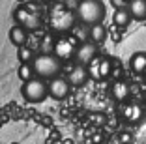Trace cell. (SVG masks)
<instances>
[{
    "instance_id": "1",
    "label": "cell",
    "mask_w": 146,
    "mask_h": 144,
    "mask_svg": "<svg viewBox=\"0 0 146 144\" xmlns=\"http://www.w3.org/2000/svg\"><path fill=\"white\" fill-rule=\"evenodd\" d=\"M77 21V13L68 9L66 6H54L49 11V26L56 34H68V32L75 30Z\"/></svg>"
},
{
    "instance_id": "2",
    "label": "cell",
    "mask_w": 146,
    "mask_h": 144,
    "mask_svg": "<svg viewBox=\"0 0 146 144\" xmlns=\"http://www.w3.org/2000/svg\"><path fill=\"white\" fill-rule=\"evenodd\" d=\"M75 13H77V19L82 25L92 26L98 25V23H103L107 9H105V4L101 0H81Z\"/></svg>"
},
{
    "instance_id": "3",
    "label": "cell",
    "mask_w": 146,
    "mask_h": 144,
    "mask_svg": "<svg viewBox=\"0 0 146 144\" xmlns=\"http://www.w3.org/2000/svg\"><path fill=\"white\" fill-rule=\"evenodd\" d=\"M32 66H34V71L38 77L45 79V81H51L54 77H58L62 73V60L54 54V52H41L32 60Z\"/></svg>"
},
{
    "instance_id": "4",
    "label": "cell",
    "mask_w": 146,
    "mask_h": 144,
    "mask_svg": "<svg viewBox=\"0 0 146 144\" xmlns=\"http://www.w3.org/2000/svg\"><path fill=\"white\" fill-rule=\"evenodd\" d=\"M21 94H23V98H25V101H28V103H41L49 96V86L45 82V79L36 75L34 79L23 82Z\"/></svg>"
},
{
    "instance_id": "5",
    "label": "cell",
    "mask_w": 146,
    "mask_h": 144,
    "mask_svg": "<svg viewBox=\"0 0 146 144\" xmlns=\"http://www.w3.org/2000/svg\"><path fill=\"white\" fill-rule=\"evenodd\" d=\"M13 19H15V25L26 28L28 32H36V30H39L41 25H43L41 15H39L36 9L28 8V6H19V8H15Z\"/></svg>"
},
{
    "instance_id": "6",
    "label": "cell",
    "mask_w": 146,
    "mask_h": 144,
    "mask_svg": "<svg viewBox=\"0 0 146 144\" xmlns=\"http://www.w3.org/2000/svg\"><path fill=\"white\" fill-rule=\"evenodd\" d=\"M112 58L109 56H96L90 64H88V71H90V79L96 81H105L112 75Z\"/></svg>"
},
{
    "instance_id": "7",
    "label": "cell",
    "mask_w": 146,
    "mask_h": 144,
    "mask_svg": "<svg viewBox=\"0 0 146 144\" xmlns=\"http://www.w3.org/2000/svg\"><path fill=\"white\" fill-rule=\"evenodd\" d=\"M77 41L73 38H68L66 34H62L58 39H54V49H52V52H54L58 58L62 60V62H68V60L75 58V54H77Z\"/></svg>"
},
{
    "instance_id": "8",
    "label": "cell",
    "mask_w": 146,
    "mask_h": 144,
    "mask_svg": "<svg viewBox=\"0 0 146 144\" xmlns=\"http://www.w3.org/2000/svg\"><path fill=\"white\" fill-rule=\"evenodd\" d=\"M47 86H49V96H51L52 99H66L69 96V90L73 88L68 79H64V77H60V75L51 79V81L47 82Z\"/></svg>"
},
{
    "instance_id": "9",
    "label": "cell",
    "mask_w": 146,
    "mask_h": 144,
    "mask_svg": "<svg viewBox=\"0 0 146 144\" xmlns=\"http://www.w3.org/2000/svg\"><path fill=\"white\" fill-rule=\"evenodd\" d=\"M98 56V43L94 41H82L77 49V54H75V62L82 64V66H88L92 60Z\"/></svg>"
},
{
    "instance_id": "10",
    "label": "cell",
    "mask_w": 146,
    "mask_h": 144,
    "mask_svg": "<svg viewBox=\"0 0 146 144\" xmlns=\"http://www.w3.org/2000/svg\"><path fill=\"white\" fill-rule=\"evenodd\" d=\"M69 81V84L79 88V86H84L90 79V71H88V66H82V64H77V66H73L71 69L68 71V77H66Z\"/></svg>"
},
{
    "instance_id": "11",
    "label": "cell",
    "mask_w": 146,
    "mask_h": 144,
    "mask_svg": "<svg viewBox=\"0 0 146 144\" xmlns=\"http://www.w3.org/2000/svg\"><path fill=\"white\" fill-rule=\"evenodd\" d=\"M142 114H144V109H142L141 103H137V101H124V105H122V116H124L127 122H131V123L139 122V120L142 118Z\"/></svg>"
},
{
    "instance_id": "12",
    "label": "cell",
    "mask_w": 146,
    "mask_h": 144,
    "mask_svg": "<svg viewBox=\"0 0 146 144\" xmlns=\"http://www.w3.org/2000/svg\"><path fill=\"white\" fill-rule=\"evenodd\" d=\"M129 94H131V86H129L125 81L116 79V81L112 82V86H111V96L116 99V101H120V103L127 101V99H129Z\"/></svg>"
},
{
    "instance_id": "13",
    "label": "cell",
    "mask_w": 146,
    "mask_h": 144,
    "mask_svg": "<svg viewBox=\"0 0 146 144\" xmlns=\"http://www.w3.org/2000/svg\"><path fill=\"white\" fill-rule=\"evenodd\" d=\"M127 9L131 13L133 21H146V0H129L127 4Z\"/></svg>"
},
{
    "instance_id": "14",
    "label": "cell",
    "mask_w": 146,
    "mask_h": 144,
    "mask_svg": "<svg viewBox=\"0 0 146 144\" xmlns=\"http://www.w3.org/2000/svg\"><path fill=\"white\" fill-rule=\"evenodd\" d=\"M9 41H11L15 47L26 45V41H28V30L23 28V26H19V25L11 26V30H9Z\"/></svg>"
},
{
    "instance_id": "15",
    "label": "cell",
    "mask_w": 146,
    "mask_h": 144,
    "mask_svg": "<svg viewBox=\"0 0 146 144\" xmlns=\"http://www.w3.org/2000/svg\"><path fill=\"white\" fill-rule=\"evenodd\" d=\"M129 68L133 69L135 73L142 75V73L146 71V51L133 52V54H131V58H129Z\"/></svg>"
},
{
    "instance_id": "16",
    "label": "cell",
    "mask_w": 146,
    "mask_h": 144,
    "mask_svg": "<svg viewBox=\"0 0 146 144\" xmlns=\"http://www.w3.org/2000/svg\"><path fill=\"white\" fill-rule=\"evenodd\" d=\"M131 21H133V17H131V13H129L127 8H116L114 13H112V23H114V26H118V28L129 26Z\"/></svg>"
},
{
    "instance_id": "17",
    "label": "cell",
    "mask_w": 146,
    "mask_h": 144,
    "mask_svg": "<svg viewBox=\"0 0 146 144\" xmlns=\"http://www.w3.org/2000/svg\"><path fill=\"white\" fill-rule=\"evenodd\" d=\"M88 39L94 43H103L105 39H107V28H105L101 23H98V25H92L90 28H88Z\"/></svg>"
},
{
    "instance_id": "18",
    "label": "cell",
    "mask_w": 146,
    "mask_h": 144,
    "mask_svg": "<svg viewBox=\"0 0 146 144\" xmlns=\"http://www.w3.org/2000/svg\"><path fill=\"white\" fill-rule=\"evenodd\" d=\"M19 79H21L23 82L25 81H30V79H34L36 77V71H34V66H32V62H25L19 66V71H17Z\"/></svg>"
},
{
    "instance_id": "19",
    "label": "cell",
    "mask_w": 146,
    "mask_h": 144,
    "mask_svg": "<svg viewBox=\"0 0 146 144\" xmlns=\"http://www.w3.org/2000/svg\"><path fill=\"white\" fill-rule=\"evenodd\" d=\"M17 58L21 60V64H25V62H32L36 56H34V51H32L30 47L23 45V47H17Z\"/></svg>"
},
{
    "instance_id": "20",
    "label": "cell",
    "mask_w": 146,
    "mask_h": 144,
    "mask_svg": "<svg viewBox=\"0 0 146 144\" xmlns=\"http://www.w3.org/2000/svg\"><path fill=\"white\" fill-rule=\"evenodd\" d=\"M43 52H51V49H54V43H52V39L49 38V36H45L43 38Z\"/></svg>"
},
{
    "instance_id": "21",
    "label": "cell",
    "mask_w": 146,
    "mask_h": 144,
    "mask_svg": "<svg viewBox=\"0 0 146 144\" xmlns=\"http://www.w3.org/2000/svg\"><path fill=\"white\" fill-rule=\"evenodd\" d=\"M111 2L114 6V9L116 8H127V4H129V0H111Z\"/></svg>"
},
{
    "instance_id": "22",
    "label": "cell",
    "mask_w": 146,
    "mask_h": 144,
    "mask_svg": "<svg viewBox=\"0 0 146 144\" xmlns=\"http://www.w3.org/2000/svg\"><path fill=\"white\" fill-rule=\"evenodd\" d=\"M38 2H43V4H49V2H54V0H38Z\"/></svg>"
},
{
    "instance_id": "23",
    "label": "cell",
    "mask_w": 146,
    "mask_h": 144,
    "mask_svg": "<svg viewBox=\"0 0 146 144\" xmlns=\"http://www.w3.org/2000/svg\"><path fill=\"white\" fill-rule=\"evenodd\" d=\"M11 144H17V142H11Z\"/></svg>"
},
{
    "instance_id": "24",
    "label": "cell",
    "mask_w": 146,
    "mask_h": 144,
    "mask_svg": "<svg viewBox=\"0 0 146 144\" xmlns=\"http://www.w3.org/2000/svg\"><path fill=\"white\" fill-rule=\"evenodd\" d=\"M144 77H146V71H144Z\"/></svg>"
}]
</instances>
